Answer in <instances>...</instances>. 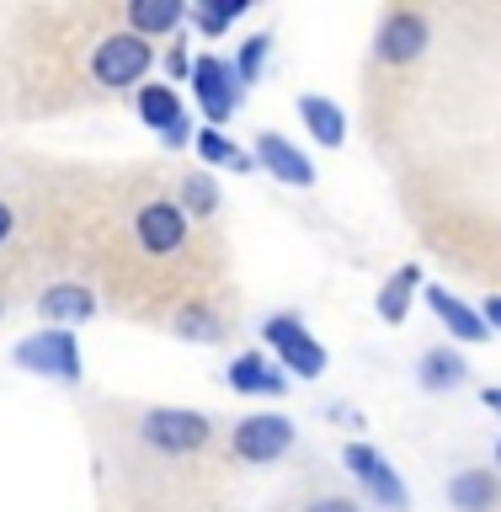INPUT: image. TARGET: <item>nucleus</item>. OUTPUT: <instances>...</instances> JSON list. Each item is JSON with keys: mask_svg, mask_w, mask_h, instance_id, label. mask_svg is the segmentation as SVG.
I'll return each mask as SVG.
<instances>
[{"mask_svg": "<svg viewBox=\"0 0 501 512\" xmlns=\"http://www.w3.org/2000/svg\"><path fill=\"white\" fill-rule=\"evenodd\" d=\"M262 342H267V358L278 363L283 374H294V379H320V374H326V347L315 342L310 326H304L294 310L267 315Z\"/></svg>", "mask_w": 501, "mask_h": 512, "instance_id": "obj_4", "label": "nucleus"}, {"mask_svg": "<svg viewBox=\"0 0 501 512\" xmlns=\"http://www.w3.org/2000/svg\"><path fill=\"white\" fill-rule=\"evenodd\" d=\"M139 443L166 454V459H187V454H203L214 443V422L203 411H187V406H150L139 416Z\"/></svg>", "mask_w": 501, "mask_h": 512, "instance_id": "obj_2", "label": "nucleus"}, {"mask_svg": "<svg viewBox=\"0 0 501 512\" xmlns=\"http://www.w3.org/2000/svg\"><path fill=\"white\" fill-rule=\"evenodd\" d=\"M496 475H501V438H496Z\"/></svg>", "mask_w": 501, "mask_h": 512, "instance_id": "obj_31", "label": "nucleus"}, {"mask_svg": "<svg viewBox=\"0 0 501 512\" xmlns=\"http://www.w3.org/2000/svg\"><path fill=\"white\" fill-rule=\"evenodd\" d=\"M11 363H16V368H27V374L59 379V384H80V374H86L75 331H54V326H43V331L22 336V342L11 347Z\"/></svg>", "mask_w": 501, "mask_h": 512, "instance_id": "obj_5", "label": "nucleus"}, {"mask_svg": "<svg viewBox=\"0 0 501 512\" xmlns=\"http://www.w3.org/2000/svg\"><path fill=\"white\" fill-rule=\"evenodd\" d=\"M256 171H267V176H278L283 187H315V166H310V155L299 150L294 139H283V134H256Z\"/></svg>", "mask_w": 501, "mask_h": 512, "instance_id": "obj_10", "label": "nucleus"}, {"mask_svg": "<svg viewBox=\"0 0 501 512\" xmlns=\"http://www.w3.org/2000/svg\"><path fill=\"white\" fill-rule=\"evenodd\" d=\"M192 96H198L208 128H219V123H230L235 112H240V102H246V86L235 80V64H230V59L198 54V59H192Z\"/></svg>", "mask_w": 501, "mask_h": 512, "instance_id": "obj_8", "label": "nucleus"}, {"mask_svg": "<svg viewBox=\"0 0 501 512\" xmlns=\"http://www.w3.org/2000/svg\"><path fill=\"white\" fill-rule=\"evenodd\" d=\"M480 400H486V406L501 416V384H486V390H480Z\"/></svg>", "mask_w": 501, "mask_h": 512, "instance_id": "obj_30", "label": "nucleus"}, {"mask_svg": "<svg viewBox=\"0 0 501 512\" xmlns=\"http://www.w3.org/2000/svg\"><path fill=\"white\" fill-rule=\"evenodd\" d=\"M294 422L278 411H256V416H240V422L230 427V448H235V459H246V464H278L288 448H294Z\"/></svg>", "mask_w": 501, "mask_h": 512, "instance_id": "obj_9", "label": "nucleus"}, {"mask_svg": "<svg viewBox=\"0 0 501 512\" xmlns=\"http://www.w3.org/2000/svg\"><path fill=\"white\" fill-rule=\"evenodd\" d=\"M299 123L310 128L315 144H326V150H336V144L347 139V112L331 102V96H299Z\"/></svg>", "mask_w": 501, "mask_h": 512, "instance_id": "obj_19", "label": "nucleus"}, {"mask_svg": "<svg viewBox=\"0 0 501 512\" xmlns=\"http://www.w3.org/2000/svg\"><path fill=\"white\" fill-rule=\"evenodd\" d=\"M299 512H363V502H358V496H342V491H320Z\"/></svg>", "mask_w": 501, "mask_h": 512, "instance_id": "obj_25", "label": "nucleus"}, {"mask_svg": "<svg viewBox=\"0 0 501 512\" xmlns=\"http://www.w3.org/2000/svg\"><path fill=\"white\" fill-rule=\"evenodd\" d=\"M176 203H182V214L187 219H214L219 214V203H224V192L214 182V171H187L182 176V187H176Z\"/></svg>", "mask_w": 501, "mask_h": 512, "instance_id": "obj_21", "label": "nucleus"}, {"mask_svg": "<svg viewBox=\"0 0 501 512\" xmlns=\"http://www.w3.org/2000/svg\"><path fill=\"white\" fill-rule=\"evenodd\" d=\"M11 235H16V203L6 198V192H0V251L11 246Z\"/></svg>", "mask_w": 501, "mask_h": 512, "instance_id": "obj_27", "label": "nucleus"}, {"mask_svg": "<svg viewBox=\"0 0 501 512\" xmlns=\"http://www.w3.org/2000/svg\"><path fill=\"white\" fill-rule=\"evenodd\" d=\"M187 22V0H128L123 6V27L139 32V38H171Z\"/></svg>", "mask_w": 501, "mask_h": 512, "instance_id": "obj_14", "label": "nucleus"}, {"mask_svg": "<svg viewBox=\"0 0 501 512\" xmlns=\"http://www.w3.org/2000/svg\"><path fill=\"white\" fill-rule=\"evenodd\" d=\"M464 379H470V363H464V352H454V347H427L422 363H416V384H422L427 395H448V390H459Z\"/></svg>", "mask_w": 501, "mask_h": 512, "instance_id": "obj_18", "label": "nucleus"}, {"mask_svg": "<svg viewBox=\"0 0 501 512\" xmlns=\"http://www.w3.org/2000/svg\"><path fill=\"white\" fill-rule=\"evenodd\" d=\"M230 390L235 395H283L288 374L267 352H240V358H230Z\"/></svg>", "mask_w": 501, "mask_h": 512, "instance_id": "obj_15", "label": "nucleus"}, {"mask_svg": "<svg viewBox=\"0 0 501 512\" xmlns=\"http://www.w3.org/2000/svg\"><path fill=\"white\" fill-rule=\"evenodd\" d=\"M448 507L454 512H496L501 507V475L496 470H459L448 480Z\"/></svg>", "mask_w": 501, "mask_h": 512, "instance_id": "obj_16", "label": "nucleus"}, {"mask_svg": "<svg viewBox=\"0 0 501 512\" xmlns=\"http://www.w3.org/2000/svg\"><path fill=\"white\" fill-rule=\"evenodd\" d=\"M160 139H166V150H187V144L198 139V128H192V118H176V123H171Z\"/></svg>", "mask_w": 501, "mask_h": 512, "instance_id": "obj_26", "label": "nucleus"}, {"mask_svg": "<svg viewBox=\"0 0 501 512\" xmlns=\"http://www.w3.org/2000/svg\"><path fill=\"white\" fill-rule=\"evenodd\" d=\"M171 331L182 336V342L219 347L224 336H230V315H224L214 299H182V304L171 310Z\"/></svg>", "mask_w": 501, "mask_h": 512, "instance_id": "obj_12", "label": "nucleus"}, {"mask_svg": "<svg viewBox=\"0 0 501 512\" xmlns=\"http://www.w3.org/2000/svg\"><path fill=\"white\" fill-rule=\"evenodd\" d=\"M246 6L251 0H198V6H187V22L198 27L203 38H219L235 16H246Z\"/></svg>", "mask_w": 501, "mask_h": 512, "instance_id": "obj_22", "label": "nucleus"}, {"mask_svg": "<svg viewBox=\"0 0 501 512\" xmlns=\"http://www.w3.org/2000/svg\"><path fill=\"white\" fill-rule=\"evenodd\" d=\"M192 150L203 155V166H235V144L219 134V128H198V139H192Z\"/></svg>", "mask_w": 501, "mask_h": 512, "instance_id": "obj_24", "label": "nucleus"}, {"mask_svg": "<svg viewBox=\"0 0 501 512\" xmlns=\"http://www.w3.org/2000/svg\"><path fill=\"white\" fill-rule=\"evenodd\" d=\"M134 246L150 256V262H176L192 246V219L182 214L176 198H144L134 208Z\"/></svg>", "mask_w": 501, "mask_h": 512, "instance_id": "obj_3", "label": "nucleus"}, {"mask_svg": "<svg viewBox=\"0 0 501 512\" xmlns=\"http://www.w3.org/2000/svg\"><path fill=\"white\" fill-rule=\"evenodd\" d=\"M267 54H272V32H251L246 43H240V54L230 59L235 64V80L240 86H256V80H262V70H267Z\"/></svg>", "mask_w": 501, "mask_h": 512, "instance_id": "obj_23", "label": "nucleus"}, {"mask_svg": "<svg viewBox=\"0 0 501 512\" xmlns=\"http://www.w3.org/2000/svg\"><path fill=\"white\" fill-rule=\"evenodd\" d=\"M0 320H6V299H0Z\"/></svg>", "mask_w": 501, "mask_h": 512, "instance_id": "obj_32", "label": "nucleus"}, {"mask_svg": "<svg viewBox=\"0 0 501 512\" xmlns=\"http://www.w3.org/2000/svg\"><path fill=\"white\" fill-rule=\"evenodd\" d=\"M427 294V310L448 326V336H459V342H491V326L480 320V310H470L464 299H454L443 283H422Z\"/></svg>", "mask_w": 501, "mask_h": 512, "instance_id": "obj_13", "label": "nucleus"}, {"mask_svg": "<svg viewBox=\"0 0 501 512\" xmlns=\"http://www.w3.org/2000/svg\"><path fill=\"white\" fill-rule=\"evenodd\" d=\"M134 107H139L144 128H155V134H166L176 118H187V112H182V96H176V86H166V80H160V86H139Z\"/></svg>", "mask_w": 501, "mask_h": 512, "instance_id": "obj_20", "label": "nucleus"}, {"mask_svg": "<svg viewBox=\"0 0 501 512\" xmlns=\"http://www.w3.org/2000/svg\"><path fill=\"white\" fill-rule=\"evenodd\" d=\"M480 320H486L491 331H501V294H491L486 304H480Z\"/></svg>", "mask_w": 501, "mask_h": 512, "instance_id": "obj_29", "label": "nucleus"}, {"mask_svg": "<svg viewBox=\"0 0 501 512\" xmlns=\"http://www.w3.org/2000/svg\"><path fill=\"white\" fill-rule=\"evenodd\" d=\"M416 294H422V267H416V262L395 267L390 278L379 283V299H374V310H379V320H384V326H400V320L411 315Z\"/></svg>", "mask_w": 501, "mask_h": 512, "instance_id": "obj_17", "label": "nucleus"}, {"mask_svg": "<svg viewBox=\"0 0 501 512\" xmlns=\"http://www.w3.org/2000/svg\"><path fill=\"white\" fill-rule=\"evenodd\" d=\"M166 70H171V80H192V54H187L182 43H176L171 54H166Z\"/></svg>", "mask_w": 501, "mask_h": 512, "instance_id": "obj_28", "label": "nucleus"}, {"mask_svg": "<svg viewBox=\"0 0 501 512\" xmlns=\"http://www.w3.org/2000/svg\"><path fill=\"white\" fill-rule=\"evenodd\" d=\"M150 70H155V43L139 38V32H128V27L102 32L86 54V75L96 80V91H107V96H118L128 86H144Z\"/></svg>", "mask_w": 501, "mask_h": 512, "instance_id": "obj_1", "label": "nucleus"}, {"mask_svg": "<svg viewBox=\"0 0 501 512\" xmlns=\"http://www.w3.org/2000/svg\"><path fill=\"white\" fill-rule=\"evenodd\" d=\"M342 464L352 470V480H358L363 496H368V502H374L379 512H406V507H411L406 480H400V470H395V464L379 454L374 443H347Z\"/></svg>", "mask_w": 501, "mask_h": 512, "instance_id": "obj_7", "label": "nucleus"}, {"mask_svg": "<svg viewBox=\"0 0 501 512\" xmlns=\"http://www.w3.org/2000/svg\"><path fill=\"white\" fill-rule=\"evenodd\" d=\"M38 315H43L54 331H75L80 320H91V315H96V294H91L86 283H75V278L48 283L43 294H38Z\"/></svg>", "mask_w": 501, "mask_h": 512, "instance_id": "obj_11", "label": "nucleus"}, {"mask_svg": "<svg viewBox=\"0 0 501 512\" xmlns=\"http://www.w3.org/2000/svg\"><path fill=\"white\" fill-rule=\"evenodd\" d=\"M432 43V22L422 11L411 6H390L379 16V32H374V64H384V70H406V64H416L427 54Z\"/></svg>", "mask_w": 501, "mask_h": 512, "instance_id": "obj_6", "label": "nucleus"}]
</instances>
